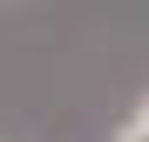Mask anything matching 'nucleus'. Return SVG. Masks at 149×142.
Masks as SVG:
<instances>
[{
	"label": "nucleus",
	"mask_w": 149,
	"mask_h": 142,
	"mask_svg": "<svg viewBox=\"0 0 149 142\" xmlns=\"http://www.w3.org/2000/svg\"><path fill=\"white\" fill-rule=\"evenodd\" d=\"M136 129H149V95H142V108H136Z\"/></svg>",
	"instance_id": "obj_2"
},
{
	"label": "nucleus",
	"mask_w": 149,
	"mask_h": 142,
	"mask_svg": "<svg viewBox=\"0 0 149 142\" xmlns=\"http://www.w3.org/2000/svg\"><path fill=\"white\" fill-rule=\"evenodd\" d=\"M109 142H149V129H136V122H122V129H115Z\"/></svg>",
	"instance_id": "obj_1"
}]
</instances>
